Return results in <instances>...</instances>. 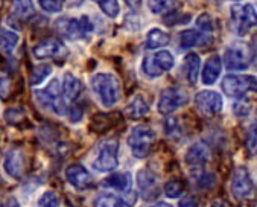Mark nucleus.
Instances as JSON below:
<instances>
[{
	"label": "nucleus",
	"instance_id": "1",
	"mask_svg": "<svg viewBox=\"0 0 257 207\" xmlns=\"http://www.w3.org/2000/svg\"><path fill=\"white\" fill-rule=\"evenodd\" d=\"M91 88L105 107L116 106L120 99V82L113 73H96L91 78Z\"/></svg>",
	"mask_w": 257,
	"mask_h": 207
},
{
	"label": "nucleus",
	"instance_id": "2",
	"mask_svg": "<svg viewBox=\"0 0 257 207\" xmlns=\"http://www.w3.org/2000/svg\"><path fill=\"white\" fill-rule=\"evenodd\" d=\"M35 97L40 106L52 110L58 116H64L67 113V100L61 93V85L57 79H54L46 88L35 90Z\"/></svg>",
	"mask_w": 257,
	"mask_h": 207
},
{
	"label": "nucleus",
	"instance_id": "3",
	"mask_svg": "<svg viewBox=\"0 0 257 207\" xmlns=\"http://www.w3.org/2000/svg\"><path fill=\"white\" fill-rule=\"evenodd\" d=\"M154 143H156V131L146 125L134 127L128 136V145L136 159L148 157Z\"/></svg>",
	"mask_w": 257,
	"mask_h": 207
},
{
	"label": "nucleus",
	"instance_id": "4",
	"mask_svg": "<svg viewBox=\"0 0 257 207\" xmlns=\"http://www.w3.org/2000/svg\"><path fill=\"white\" fill-rule=\"evenodd\" d=\"M175 64V58L169 50H159L157 54L148 55L143 58L142 70L149 78L162 76L165 72H169Z\"/></svg>",
	"mask_w": 257,
	"mask_h": 207
},
{
	"label": "nucleus",
	"instance_id": "5",
	"mask_svg": "<svg viewBox=\"0 0 257 207\" xmlns=\"http://www.w3.org/2000/svg\"><path fill=\"white\" fill-rule=\"evenodd\" d=\"M222 91L234 99L255 91V78L252 75H227L221 82Z\"/></svg>",
	"mask_w": 257,
	"mask_h": 207
},
{
	"label": "nucleus",
	"instance_id": "6",
	"mask_svg": "<svg viewBox=\"0 0 257 207\" xmlns=\"http://www.w3.org/2000/svg\"><path fill=\"white\" fill-rule=\"evenodd\" d=\"M117 149L119 145L116 140H107L100 145L96 159L93 160V168L99 172H111L119 165L117 157Z\"/></svg>",
	"mask_w": 257,
	"mask_h": 207
},
{
	"label": "nucleus",
	"instance_id": "7",
	"mask_svg": "<svg viewBox=\"0 0 257 207\" xmlns=\"http://www.w3.org/2000/svg\"><path fill=\"white\" fill-rule=\"evenodd\" d=\"M254 57L249 55V47L245 43H234L227 47L224 54V64L228 70H245L249 67L251 60Z\"/></svg>",
	"mask_w": 257,
	"mask_h": 207
},
{
	"label": "nucleus",
	"instance_id": "8",
	"mask_svg": "<svg viewBox=\"0 0 257 207\" xmlns=\"http://www.w3.org/2000/svg\"><path fill=\"white\" fill-rule=\"evenodd\" d=\"M195 107L204 118H213L222 112L224 99L218 91L202 90L195 96Z\"/></svg>",
	"mask_w": 257,
	"mask_h": 207
},
{
	"label": "nucleus",
	"instance_id": "9",
	"mask_svg": "<svg viewBox=\"0 0 257 207\" xmlns=\"http://www.w3.org/2000/svg\"><path fill=\"white\" fill-rule=\"evenodd\" d=\"M57 29L66 38L76 40L91 34L93 25L87 16H82L81 19H60L57 22Z\"/></svg>",
	"mask_w": 257,
	"mask_h": 207
},
{
	"label": "nucleus",
	"instance_id": "10",
	"mask_svg": "<svg viewBox=\"0 0 257 207\" xmlns=\"http://www.w3.org/2000/svg\"><path fill=\"white\" fill-rule=\"evenodd\" d=\"M189 102V94L181 87L165 88L159 97V112L162 115H171Z\"/></svg>",
	"mask_w": 257,
	"mask_h": 207
},
{
	"label": "nucleus",
	"instance_id": "11",
	"mask_svg": "<svg viewBox=\"0 0 257 207\" xmlns=\"http://www.w3.org/2000/svg\"><path fill=\"white\" fill-rule=\"evenodd\" d=\"M105 187L117 190L119 193H122L123 201L131 207L137 198V193L133 192V175L131 172H116L110 177H107L104 181H102Z\"/></svg>",
	"mask_w": 257,
	"mask_h": 207
},
{
	"label": "nucleus",
	"instance_id": "12",
	"mask_svg": "<svg viewBox=\"0 0 257 207\" xmlns=\"http://www.w3.org/2000/svg\"><path fill=\"white\" fill-rule=\"evenodd\" d=\"M209 160H210V148L204 142L193 143L184 155L186 165L189 166L190 172H193L196 175H199L202 172L204 166L207 165Z\"/></svg>",
	"mask_w": 257,
	"mask_h": 207
},
{
	"label": "nucleus",
	"instance_id": "13",
	"mask_svg": "<svg viewBox=\"0 0 257 207\" xmlns=\"http://www.w3.org/2000/svg\"><path fill=\"white\" fill-rule=\"evenodd\" d=\"M233 29L239 35H245L255 25V10L252 5H236L231 8Z\"/></svg>",
	"mask_w": 257,
	"mask_h": 207
},
{
	"label": "nucleus",
	"instance_id": "14",
	"mask_svg": "<svg viewBox=\"0 0 257 207\" xmlns=\"http://www.w3.org/2000/svg\"><path fill=\"white\" fill-rule=\"evenodd\" d=\"M34 55L38 60H47V58H64L67 55V49L64 43L55 37H49L41 40L35 47H34Z\"/></svg>",
	"mask_w": 257,
	"mask_h": 207
},
{
	"label": "nucleus",
	"instance_id": "15",
	"mask_svg": "<svg viewBox=\"0 0 257 207\" xmlns=\"http://www.w3.org/2000/svg\"><path fill=\"white\" fill-rule=\"evenodd\" d=\"M231 192L237 199H245L252 195L254 183L249 175V171L245 166H237L231 178Z\"/></svg>",
	"mask_w": 257,
	"mask_h": 207
},
{
	"label": "nucleus",
	"instance_id": "16",
	"mask_svg": "<svg viewBox=\"0 0 257 207\" xmlns=\"http://www.w3.org/2000/svg\"><path fill=\"white\" fill-rule=\"evenodd\" d=\"M137 186H139V193L142 195L143 199L151 201L156 199L160 193V184L157 175L151 172L149 169H142L137 174Z\"/></svg>",
	"mask_w": 257,
	"mask_h": 207
},
{
	"label": "nucleus",
	"instance_id": "17",
	"mask_svg": "<svg viewBox=\"0 0 257 207\" xmlns=\"http://www.w3.org/2000/svg\"><path fill=\"white\" fill-rule=\"evenodd\" d=\"M4 168L7 171V174L16 180L23 178L25 172H26V155L20 148H14L11 149L4 162Z\"/></svg>",
	"mask_w": 257,
	"mask_h": 207
},
{
	"label": "nucleus",
	"instance_id": "18",
	"mask_svg": "<svg viewBox=\"0 0 257 207\" xmlns=\"http://www.w3.org/2000/svg\"><path fill=\"white\" fill-rule=\"evenodd\" d=\"M66 178L67 181L78 190H85L90 187L93 178L90 175V172L79 163H75V165H70L67 169H66Z\"/></svg>",
	"mask_w": 257,
	"mask_h": 207
},
{
	"label": "nucleus",
	"instance_id": "19",
	"mask_svg": "<svg viewBox=\"0 0 257 207\" xmlns=\"http://www.w3.org/2000/svg\"><path fill=\"white\" fill-rule=\"evenodd\" d=\"M221 70H222V58L219 55H212L202 67V84L213 85L218 81Z\"/></svg>",
	"mask_w": 257,
	"mask_h": 207
},
{
	"label": "nucleus",
	"instance_id": "20",
	"mask_svg": "<svg viewBox=\"0 0 257 207\" xmlns=\"http://www.w3.org/2000/svg\"><path fill=\"white\" fill-rule=\"evenodd\" d=\"M82 91V82L78 76H75L73 73L67 72L64 73V78H63V84H61V93L64 96L66 100L69 102H75L79 94Z\"/></svg>",
	"mask_w": 257,
	"mask_h": 207
},
{
	"label": "nucleus",
	"instance_id": "21",
	"mask_svg": "<svg viewBox=\"0 0 257 207\" xmlns=\"http://www.w3.org/2000/svg\"><path fill=\"white\" fill-rule=\"evenodd\" d=\"M210 40V35H205L198 29H187L180 34V46L183 49H192L195 46L204 44Z\"/></svg>",
	"mask_w": 257,
	"mask_h": 207
},
{
	"label": "nucleus",
	"instance_id": "22",
	"mask_svg": "<svg viewBox=\"0 0 257 207\" xmlns=\"http://www.w3.org/2000/svg\"><path fill=\"white\" fill-rule=\"evenodd\" d=\"M34 4L32 0H13V16L19 22H28L34 16Z\"/></svg>",
	"mask_w": 257,
	"mask_h": 207
},
{
	"label": "nucleus",
	"instance_id": "23",
	"mask_svg": "<svg viewBox=\"0 0 257 207\" xmlns=\"http://www.w3.org/2000/svg\"><path fill=\"white\" fill-rule=\"evenodd\" d=\"M148 112H149V106H148V102L145 100V97L142 94L134 96L133 100L128 104L126 109H125V115L130 119H139V118L145 116Z\"/></svg>",
	"mask_w": 257,
	"mask_h": 207
},
{
	"label": "nucleus",
	"instance_id": "24",
	"mask_svg": "<svg viewBox=\"0 0 257 207\" xmlns=\"http://www.w3.org/2000/svg\"><path fill=\"white\" fill-rule=\"evenodd\" d=\"M20 41V37L16 31L11 29H0V50L7 55H11L14 49L17 47Z\"/></svg>",
	"mask_w": 257,
	"mask_h": 207
},
{
	"label": "nucleus",
	"instance_id": "25",
	"mask_svg": "<svg viewBox=\"0 0 257 207\" xmlns=\"http://www.w3.org/2000/svg\"><path fill=\"white\" fill-rule=\"evenodd\" d=\"M171 41V35L159 28H154L146 35V46L148 49H159L168 46Z\"/></svg>",
	"mask_w": 257,
	"mask_h": 207
},
{
	"label": "nucleus",
	"instance_id": "26",
	"mask_svg": "<svg viewBox=\"0 0 257 207\" xmlns=\"http://www.w3.org/2000/svg\"><path fill=\"white\" fill-rule=\"evenodd\" d=\"M178 7L177 0H148V8L152 14L157 16H168L174 13Z\"/></svg>",
	"mask_w": 257,
	"mask_h": 207
},
{
	"label": "nucleus",
	"instance_id": "27",
	"mask_svg": "<svg viewBox=\"0 0 257 207\" xmlns=\"http://www.w3.org/2000/svg\"><path fill=\"white\" fill-rule=\"evenodd\" d=\"M184 67H186V76L190 84L198 82L199 69H201V58L198 54H189L184 58Z\"/></svg>",
	"mask_w": 257,
	"mask_h": 207
},
{
	"label": "nucleus",
	"instance_id": "28",
	"mask_svg": "<svg viewBox=\"0 0 257 207\" xmlns=\"http://www.w3.org/2000/svg\"><path fill=\"white\" fill-rule=\"evenodd\" d=\"M94 207H130L122 196L116 195V193H100L96 201H94Z\"/></svg>",
	"mask_w": 257,
	"mask_h": 207
},
{
	"label": "nucleus",
	"instance_id": "29",
	"mask_svg": "<svg viewBox=\"0 0 257 207\" xmlns=\"http://www.w3.org/2000/svg\"><path fill=\"white\" fill-rule=\"evenodd\" d=\"M93 2L97 4V7L100 8V11L104 13L107 17L110 19H116L119 16V2L117 0H93Z\"/></svg>",
	"mask_w": 257,
	"mask_h": 207
},
{
	"label": "nucleus",
	"instance_id": "30",
	"mask_svg": "<svg viewBox=\"0 0 257 207\" xmlns=\"http://www.w3.org/2000/svg\"><path fill=\"white\" fill-rule=\"evenodd\" d=\"M50 73H52V66H50V64H38V66H35L32 73H31V84L32 85L41 84Z\"/></svg>",
	"mask_w": 257,
	"mask_h": 207
},
{
	"label": "nucleus",
	"instance_id": "31",
	"mask_svg": "<svg viewBox=\"0 0 257 207\" xmlns=\"http://www.w3.org/2000/svg\"><path fill=\"white\" fill-rule=\"evenodd\" d=\"M61 198L55 190H47L44 192L38 199V207H60Z\"/></svg>",
	"mask_w": 257,
	"mask_h": 207
},
{
	"label": "nucleus",
	"instance_id": "32",
	"mask_svg": "<svg viewBox=\"0 0 257 207\" xmlns=\"http://www.w3.org/2000/svg\"><path fill=\"white\" fill-rule=\"evenodd\" d=\"M163 190H165V195H166L168 198H178V196H181V193L184 192V184H183V181H180V180L175 178V180L168 181V183L165 184Z\"/></svg>",
	"mask_w": 257,
	"mask_h": 207
},
{
	"label": "nucleus",
	"instance_id": "33",
	"mask_svg": "<svg viewBox=\"0 0 257 207\" xmlns=\"http://www.w3.org/2000/svg\"><path fill=\"white\" fill-rule=\"evenodd\" d=\"M196 26H198V31H201L202 34H205V35H212L213 22H212V17H210L209 14H201V16L196 19Z\"/></svg>",
	"mask_w": 257,
	"mask_h": 207
},
{
	"label": "nucleus",
	"instance_id": "34",
	"mask_svg": "<svg viewBox=\"0 0 257 207\" xmlns=\"http://www.w3.org/2000/svg\"><path fill=\"white\" fill-rule=\"evenodd\" d=\"M40 2V7L46 11V13H60L64 7V2L66 0H38Z\"/></svg>",
	"mask_w": 257,
	"mask_h": 207
},
{
	"label": "nucleus",
	"instance_id": "35",
	"mask_svg": "<svg viewBox=\"0 0 257 207\" xmlns=\"http://www.w3.org/2000/svg\"><path fill=\"white\" fill-rule=\"evenodd\" d=\"M251 109H252V104H251V100L245 99V96L243 97H239L237 102L233 106V112L237 116H248L249 112H251Z\"/></svg>",
	"mask_w": 257,
	"mask_h": 207
},
{
	"label": "nucleus",
	"instance_id": "36",
	"mask_svg": "<svg viewBox=\"0 0 257 207\" xmlns=\"http://www.w3.org/2000/svg\"><path fill=\"white\" fill-rule=\"evenodd\" d=\"M165 130L168 133V136H171L172 139H178L181 136V127L178 124V119L175 118H169L165 122Z\"/></svg>",
	"mask_w": 257,
	"mask_h": 207
},
{
	"label": "nucleus",
	"instance_id": "37",
	"mask_svg": "<svg viewBox=\"0 0 257 207\" xmlns=\"http://www.w3.org/2000/svg\"><path fill=\"white\" fill-rule=\"evenodd\" d=\"M5 119L7 122L13 124V125H19L23 119H25V112L22 109H10L7 113H5Z\"/></svg>",
	"mask_w": 257,
	"mask_h": 207
},
{
	"label": "nucleus",
	"instance_id": "38",
	"mask_svg": "<svg viewBox=\"0 0 257 207\" xmlns=\"http://www.w3.org/2000/svg\"><path fill=\"white\" fill-rule=\"evenodd\" d=\"M67 115H69V118H70V121L75 124V122H79L81 119H82V115H84V110H82V107L79 106V104H76V102H73L72 106L67 109Z\"/></svg>",
	"mask_w": 257,
	"mask_h": 207
},
{
	"label": "nucleus",
	"instance_id": "39",
	"mask_svg": "<svg viewBox=\"0 0 257 207\" xmlns=\"http://www.w3.org/2000/svg\"><path fill=\"white\" fill-rule=\"evenodd\" d=\"M248 145H249V151L251 154L255 152V124L251 125L249 133H248Z\"/></svg>",
	"mask_w": 257,
	"mask_h": 207
},
{
	"label": "nucleus",
	"instance_id": "40",
	"mask_svg": "<svg viewBox=\"0 0 257 207\" xmlns=\"http://www.w3.org/2000/svg\"><path fill=\"white\" fill-rule=\"evenodd\" d=\"M178 207H199V205H198V201L193 196H184L178 202Z\"/></svg>",
	"mask_w": 257,
	"mask_h": 207
},
{
	"label": "nucleus",
	"instance_id": "41",
	"mask_svg": "<svg viewBox=\"0 0 257 207\" xmlns=\"http://www.w3.org/2000/svg\"><path fill=\"white\" fill-rule=\"evenodd\" d=\"M10 91V81L5 76H0V97H5Z\"/></svg>",
	"mask_w": 257,
	"mask_h": 207
},
{
	"label": "nucleus",
	"instance_id": "42",
	"mask_svg": "<svg viewBox=\"0 0 257 207\" xmlns=\"http://www.w3.org/2000/svg\"><path fill=\"white\" fill-rule=\"evenodd\" d=\"M126 5L131 8V10H139L140 5H142V0H125Z\"/></svg>",
	"mask_w": 257,
	"mask_h": 207
},
{
	"label": "nucleus",
	"instance_id": "43",
	"mask_svg": "<svg viewBox=\"0 0 257 207\" xmlns=\"http://www.w3.org/2000/svg\"><path fill=\"white\" fill-rule=\"evenodd\" d=\"M210 207H230V204L227 201H224V199H215L210 204Z\"/></svg>",
	"mask_w": 257,
	"mask_h": 207
},
{
	"label": "nucleus",
	"instance_id": "44",
	"mask_svg": "<svg viewBox=\"0 0 257 207\" xmlns=\"http://www.w3.org/2000/svg\"><path fill=\"white\" fill-rule=\"evenodd\" d=\"M152 207H172L169 202H165V201H159V202H156Z\"/></svg>",
	"mask_w": 257,
	"mask_h": 207
}]
</instances>
